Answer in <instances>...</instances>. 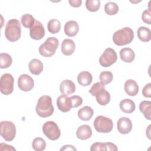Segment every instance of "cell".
I'll list each match as a JSON object with an SVG mask.
<instances>
[{"instance_id":"1","label":"cell","mask_w":151,"mask_h":151,"mask_svg":"<svg viewBox=\"0 0 151 151\" xmlns=\"http://www.w3.org/2000/svg\"><path fill=\"white\" fill-rule=\"evenodd\" d=\"M35 110L40 117H47L51 116L54 110L51 97L47 95L40 97L37 101Z\"/></svg>"},{"instance_id":"2","label":"cell","mask_w":151,"mask_h":151,"mask_svg":"<svg viewBox=\"0 0 151 151\" xmlns=\"http://www.w3.org/2000/svg\"><path fill=\"white\" fill-rule=\"evenodd\" d=\"M21 35V27L19 20L9 19L5 25V35L6 38L11 42H15L20 38Z\"/></svg>"},{"instance_id":"3","label":"cell","mask_w":151,"mask_h":151,"mask_svg":"<svg viewBox=\"0 0 151 151\" xmlns=\"http://www.w3.org/2000/svg\"><path fill=\"white\" fill-rule=\"evenodd\" d=\"M134 38V32L132 28L124 27L116 31L113 35V42L119 46L130 44Z\"/></svg>"},{"instance_id":"4","label":"cell","mask_w":151,"mask_h":151,"mask_svg":"<svg viewBox=\"0 0 151 151\" xmlns=\"http://www.w3.org/2000/svg\"><path fill=\"white\" fill-rule=\"evenodd\" d=\"M59 45V41L55 37H48L39 47L40 54L45 57H52Z\"/></svg>"},{"instance_id":"5","label":"cell","mask_w":151,"mask_h":151,"mask_svg":"<svg viewBox=\"0 0 151 151\" xmlns=\"http://www.w3.org/2000/svg\"><path fill=\"white\" fill-rule=\"evenodd\" d=\"M93 125L96 130L99 133H109L113 127V123L111 119L103 116L96 117L94 120Z\"/></svg>"},{"instance_id":"6","label":"cell","mask_w":151,"mask_h":151,"mask_svg":"<svg viewBox=\"0 0 151 151\" xmlns=\"http://www.w3.org/2000/svg\"><path fill=\"white\" fill-rule=\"evenodd\" d=\"M0 134L5 140L7 142L13 140L16 135V127L14 123L10 121H2Z\"/></svg>"},{"instance_id":"7","label":"cell","mask_w":151,"mask_h":151,"mask_svg":"<svg viewBox=\"0 0 151 151\" xmlns=\"http://www.w3.org/2000/svg\"><path fill=\"white\" fill-rule=\"evenodd\" d=\"M44 134L51 140H56L60 137L61 131L56 123L52 121L46 122L42 126Z\"/></svg>"},{"instance_id":"8","label":"cell","mask_w":151,"mask_h":151,"mask_svg":"<svg viewBox=\"0 0 151 151\" xmlns=\"http://www.w3.org/2000/svg\"><path fill=\"white\" fill-rule=\"evenodd\" d=\"M14 78L11 74L2 75L0 79V91L4 95L11 94L14 90Z\"/></svg>"},{"instance_id":"9","label":"cell","mask_w":151,"mask_h":151,"mask_svg":"<svg viewBox=\"0 0 151 151\" xmlns=\"http://www.w3.org/2000/svg\"><path fill=\"white\" fill-rule=\"evenodd\" d=\"M117 56L114 50L111 48H106L99 58L100 64L104 67H108L115 63Z\"/></svg>"},{"instance_id":"10","label":"cell","mask_w":151,"mask_h":151,"mask_svg":"<svg viewBox=\"0 0 151 151\" xmlns=\"http://www.w3.org/2000/svg\"><path fill=\"white\" fill-rule=\"evenodd\" d=\"M18 86L21 90L29 91L34 87V80L29 75L23 74L21 75L18 79Z\"/></svg>"},{"instance_id":"11","label":"cell","mask_w":151,"mask_h":151,"mask_svg":"<svg viewBox=\"0 0 151 151\" xmlns=\"http://www.w3.org/2000/svg\"><path fill=\"white\" fill-rule=\"evenodd\" d=\"M45 35V29L41 22L35 20L34 25L30 28L29 35L31 38L35 40L42 39Z\"/></svg>"},{"instance_id":"12","label":"cell","mask_w":151,"mask_h":151,"mask_svg":"<svg viewBox=\"0 0 151 151\" xmlns=\"http://www.w3.org/2000/svg\"><path fill=\"white\" fill-rule=\"evenodd\" d=\"M132 122L130 119L126 117L120 118L117 123V129L121 134H128L132 129Z\"/></svg>"},{"instance_id":"13","label":"cell","mask_w":151,"mask_h":151,"mask_svg":"<svg viewBox=\"0 0 151 151\" xmlns=\"http://www.w3.org/2000/svg\"><path fill=\"white\" fill-rule=\"evenodd\" d=\"M57 106L58 109L63 112H68L72 108L70 97L65 95H61L57 99Z\"/></svg>"},{"instance_id":"14","label":"cell","mask_w":151,"mask_h":151,"mask_svg":"<svg viewBox=\"0 0 151 151\" xmlns=\"http://www.w3.org/2000/svg\"><path fill=\"white\" fill-rule=\"evenodd\" d=\"M60 92L65 96H68L73 93L76 90V85L73 81L70 80H63L60 85Z\"/></svg>"},{"instance_id":"15","label":"cell","mask_w":151,"mask_h":151,"mask_svg":"<svg viewBox=\"0 0 151 151\" xmlns=\"http://www.w3.org/2000/svg\"><path fill=\"white\" fill-rule=\"evenodd\" d=\"M65 34L70 37L76 36L79 31V25L75 21H69L67 22L64 27Z\"/></svg>"},{"instance_id":"16","label":"cell","mask_w":151,"mask_h":151,"mask_svg":"<svg viewBox=\"0 0 151 151\" xmlns=\"http://www.w3.org/2000/svg\"><path fill=\"white\" fill-rule=\"evenodd\" d=\"M126 93L130 96H135L139 92V86L136 81L132 79L127 80L124 86Z\"/></svg>"},{"instance_id":"17","label":"cell","mask_w":151,"mask_h":151,"mask_svg":"<svg viewBox=\"0 0 151 151\" xmlns=\"http://www.w3.org/2000/svg\"><path fill=\"white\" fill-rule=\"evenodd\" d=\"M75 48V43L71 39H65L61 43V52L65 55L68 56L71 55L74 52Z\"/></svg>"},{"instance_id":"18","label":"cell","mask_w":151,"mask_h":151,"mask_svg":"<svg viewBox=\"0 0 151 151\" xmlns=\"http://www.w3.org/2000/svg\"><path fill=\"white\" fill-rule=\"evenodd\" d=\"M76 135L77 138L80 140H86L91 137L92 130L88 125L83 124L78 127L76 132Z\"/></svg>"},{"instance_id":"19","label":"cell","mask_w":151,"mask_h":151,"mask_svg":"<svg viewBox=\"0 0 151 151\" xmlns=\"http://www.w3.org/2000/svg\"><path fill=\"white\" fill-rule=\"evenodd\" d=\"M119 106L123 112L127 114L133 113L136 109L134 102L129 99H125L122 100L120 102Z\"/></svg>"},{"instance_id":"20","label":"cell","mask_w":151,"mask_h":151,"mask_svg":"<svg viewBox=\"0 0 151 151\" xmlns=\"http://www.w3.org/2000/svg\"><path fill=\"white\" fill-rule=\"evenodd\" d=\"M29 70L34 75H39L43 70V64L38 59L34 58L31 60L28 65Z\"/></svg>"},{"instance_id":"21","label":"cell","mask_w":151,"mask_h":151,"mask_svg":"<svg viewBox=\"0 0 151 151\" xmlns=\"http://www.w3.org/2000/svg\"><path fill=\"white\" fill-rule=\"evenodd\" d=\"M121 60L125 63H132L135 58L134 51L130 48H123L120 51Z\"/></svg>"},{"instance_id":"22","label":"cell","mask_w":151,"mask_h":151,"mask_svg":"<svg viewBox=\"0 0 151 151\" xmlns=\"http://www.w3.org/2000/svg\"><path fill=\"white\" fill-rule=\"evenodd\" d=\"M93 80V76L91 74L87 71H83L78 74L77 76L78 83L82 86H89Z\"/></svg>"},{"instance_id":"23","label":"cell","mask_w":151,"mask_h":151,"mask_svg":"<svg viewBox=\"0 0 151 151\" xmlns=\"http://www.w3.org/2000/svg\"><path fill=\"white\" fill-rule=\"evenodd\" d=\"M93 114L94 111L93 109L89 106H84L78 111L79 119L83 121L89 120L93 116Z\"/></svg>"},{"instance_id":"24","label":"cell","mask_w":151,"mask_h":151,"mask_svg":"<svg viewBox=\"0 0 151 151\" xmlns=\"http://www.w3.org/2000/svg\"><path fill=\"white\" fill-rule=\"evenodd\" d=\"M137 37L143 42H148L151 39V31L145 27H140L137 29Z\"/></svg>"},{"instance_id":"25","label":"cell","mask_w":151,"mask_h":151,"mask_svg":"<svg viewBox=\"0 0 151 151\" xmlns=\"http://www.w3.org/2000/svg\"><path fill=\"white\" fill-rule=\"evenodd\" d=\"M140 111L143 114L145 118L149 120L151 119V101L144 100L139 104Z\"/></svg>"},{"instance_id":"26","label":"cell","mask_w":151,"mask_h":151,"mask_svg":"<svg viewBox=\"0 0 151 151\" xmlns=\"http://www.w3.org/2000/svg\"><path fill=\"white\" fill-rule=\"evenodd\" d=\"M96 99L97 103L101 105L105 106L110 101V94L105 89L96 96Z\"/></svg>"},{"instance_id":"27","label":"cell","mask_w":151,"mask_h":151,"mask_svg":"<svg viewBox=\"0 0 151 151\" xmlns=\"http://www.w3.org/2000/svg\"><path fill=\"white\" fill-rule=\"evenodd\" d=\"M61 23L58 19H52L47 24V29L51 34L58 33L60 31Z\"/></svg>"},{"instance_id":"28","label":"cell","mask_w":151,"mask_h":151,"mask_svg":"<svg viewBox=\"0 0 151 151\" xmlns=\"http://www.w3.org/2000/svg\"><path fill=\"white\" fill-rule=\"evenodd\" d=\"M12 63L11 56L7 53H1L0 54V68H6L11 66Z\"/></svg>"},{"instance_id":"29","label":"cell","mask_w":151,"mask_h":151,"mask_svg":"<svg viewBox=\"0 0 151 151\" xmlns=\"http://www.w3.org/2000/svg\"><path fill=\"white\" fill-rule=\"evenodd\" d=\"M35 18L29 14H24L21 18V24L22 25L27 28H31L35 22Z\"/></svg>"},{"instance_id":"30","label":"cell","mask_w":151,"mask_h":151,"mask_svg":"<svg viewBox=\"0 0 151 151\" xmlns=\"http://www.w3.org/2000/svg\"><path fill=\"white\" fill-rule=\"evenodd\" d=\"M32 147L36 151H42L46 147V142L41 137H36L32 142Z\"/></svg>"},{"instance_id":"31","label":"cell","mask_w":151,"mask_h":151,"mask_svg":"<svg viewBox=\"0 0 151 151\" xmlns=\"http://www.w3.org/2000/svg\"><path fill=\"white\" fill-rule=\"evenodd\" d=\"M104 11L109 15H114L118 12L119 6L115 2H109L104 6Z\"/></svg>"},{"instance_id":"32","label":"cell","mask_w":151,"mask_h":151,"mask_svg":"<svg viewBox=\"0 0 151 151\" xmlns=\"http://www.w3.org/2000/svg\"><path fill=\"white\" fill-rule=\"evenodd\" d=\"M100 6V1L99 0H87L86 1V7L90 12H96L99 10Z\"/></svg>"},{"instance_id":"33","label":"cell","mask_w":151,"mask_h":151,"mask_svg":"<svg viewBox=\"0 0 151 151\" xmlns=\"http://www.w3.org/2000/svg\"><path fill=\"white\" fill-rule=\"evenodd\" d=\"M105 89V85L101 82H97L94 83L89 90V93L93 96H96L103 90Z\"/></svg>"},{"instance_id":"34","label":"cell","mask_w":151,"mask_h":151,"mask_svg":"<svg viewBox=\"0 0 151 151\" xmlns=\"http://www.w3.org/2000/svg\"><path fill=\"white\" fill-rule=\"evenodd\" d=\"M99 77H100L101 83H102L104 84H107L111 82L113 78V76L111 72L105 71H102L100 73Z\"/></svg>"},{"instance_id":"35","label":"cell","mask_w":151,"mask_h":151,"mask_svg":"<svg viewBox=\"0 0 151 151\" xmlns=\"http://www.w3.org/2000/svg\"><path fill=\"white\" fill-rule=\"evenodd\" d=\"M142 18L145 23L149 25L151 24V11L150 9V5H149V9L145 10L142 15Z\"/></svg>"},{"instance_id":"36","label":"cell","mask_w":151,"mask_h":151,"mask_svg":"<svg viewBox=\"0 0 151 151\" xmlns=\"http://www.w3.org/2000/svg\"><path fill=\"white\" fill-rule=\"evenodd\" d=\"M71 101V104H72V108H76L81 106L83 103V99L82 98L79 96H73L70 97Z\"/></svg>"},{"instance_id":"37","label":"cell","mask_w":151,"mask_h":151,"mask_svg":"<svg viewBox=\"0 0 151 151\" xmlns=\"http://www.w3.org/2000/svg\"><path fill=\"white\" fill-rule=\"evenodd\" d=\"M90 150H101V151H106V147L105 143L101 142H96L94 143L90 147Z\"/></svg>"},{"instance_id":"38","label":"cell","mask_w":151,"mask_h":151,"mask_svg":"<svg viewBox=\"0 0 151 151\" xmlns=\"http://www.w3.org/2000/svg\"><path fill=\"white\" fill-rule=\"evenodd\" d=\"M142 94L144 97L150 98L151 97V83L146 84L142 90Z\"/></svg>"},{"instance_id":"39","label":"cell","mask_w":151,"mask_h":151,"mask_svg":"<svg viewBox=\"0 0 151 151\" xmlns=\"http://www.w3.org/2000/svg\"><path fill=\"white\" fill-rule=\"evenodd\" d=\"M16 149L11 145L2 143L0 144V150H15Z\"/></svg>"},{"instance_id":"40","label":"cell","mask_w":151,"mask_h":151,"mask_svg":"<svg viewBox=\"0 0 151 151\" xmlns=\"http://www.w3.org/2000/svg\"><path fill=\"white\" fill-rule=\"evenodd\" d=\"M105 145H106V151H107V150H113V151L118 150V148L117 147L116 145L113 143L106 142Z\"/></svg>"},{"instance_id":"41","label":"cell","mask_w":151,"mask_h":151,"mask_svg":"<svg viewBox=\"0 0 151 151\" xmlns=\"http://www.w3.org/2000/svg\"><path fill=\"white\" fill-rule=\"evenodd\" d=\"M69 4L73 7H79L81 6L82 1L81 0H69Z\"/></svg>"},{"instance_id":"42","label":"cell","mask_w":151,"mask_h":151,"mask_svg":"<svg viewBox=\"0 0 151 151\" xmlns=\"http://www.w3.org/2000/svg\"><path fill=\"white\" fill-rule=\"evenodd\" d=\"M77 149L72 145H67L63 146L62 148L60 149V150H76Z\"/></svg>"}]
</instances>
